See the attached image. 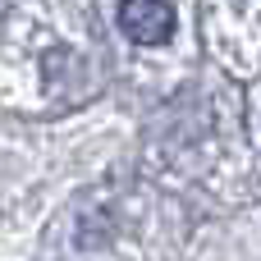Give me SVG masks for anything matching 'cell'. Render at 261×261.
Instances as JSON below:
<instances>
[{
  "instance_id": "1",
  "label": "cell",
  "mask_w": 261,
  "mask_h": 261,
  "mask_svg": "<svg viewBox=\"0 0 261 261\" xmlns=\"http://www.w3.org/2000/svg\"><path fill=\"white\" fill-rule=\"evenodd\" d=\"M119 32L133 46H165L174 37V5L170 0H124Z\"/></svg>"
}]
</instances>
